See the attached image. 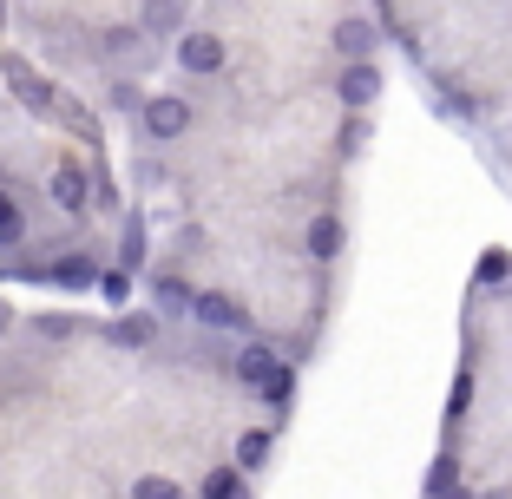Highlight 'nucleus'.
Segmentation results:
<instances>
[{"label":"nucleus","instance_id":"f257e3e1","mask_svg":"<svg viewBox=\"0 0 512 499\" xmlns=\"http://www.w3.org/2000/svg\"><path fill=\"white\" fill-rule=\"evenodd\" d=\"M191 316L204 322V329H250V309L237 303V296H224V289H204V296H191Z\"/></svg>","mask_w":512,"mask_h":499},{"label":"nucleus","instance_id":"f03ea898","mask_svg":"<svg viewBox=\"0 0 512 499\" xmlns=\"http://www.w3.org/2000/svg\"><path fill=\"white\" fill-rule=\"evenodd\" d=\"M184 125H191V106H184L178 92H158V99H145V132L158 138V145L184 138Z\"/></svg>","mask_w":512,"mask_h":499},{"label":"nucleus","instance_id":"7ed1b4c3","mask_svg":"<svg viewBox=\"0 0 512 499\" xmlns=\"http://www.w3.org/2000/svg\"><path fill=\"white\" fill-rule=\"evenodd\" d=\"M178 66L184 73H217V66H224V40H217V33H184L178 40Z\"/></svg>","mask_w":512,"mask_h":499},{"label":"nucleus","instance_id":"20e7f679","mask_svg":"<svg viewBox=\"0 0 512 499\" xmlns=\"http://www.w3.org/2000/svg\"><path fill=\"white\" fill-rule=\"evenodd\" d=\"M53 204H60V211H86V204H92V184H86V171H79V165L53 171Z\"/></svg>","mask_w":512,"mask_h":499},{"label":"nucleus","instance_id":"39448f33","mask_svg":"<svg viewBox=\"0 0 512 499\" xmlns=\"http://www.w3.org/2000/svg\"><path fill=\"white\" fill-rule=\"evenodd\" d=\"M375 92H381V73H375L368 60H355V66L342 73V99H348V106H368Z\"/></svg>","mask_w":512,"mask_h":499},{"label":"nucleus","instance_id":"423d86ee","mask_svg":"<svg viewBox=\"0 0 512 499\" xmlns=\"http://www.w3.org/2000/svg\"><path fill=\"white\" fill-rule=\"evenodd\" d=\"M276 375V348H263V342H250L237 355V381H250V388H263V381Z\"/></svg>","mask_w":512,"mask_h":499},{"label":"nucleus","instance_id":"0eeeda50","mask_svg":"<svg viewBox=\"0 0 512 499\" xmlns=\"http://www.w3.org/2000/svg\"><path fill=\"white\" fill-rule=\"evenodd\" d=\"M335 53L368 60V53H375V27H368V20H342V27H335Z\"/></svg>","mask_w":512,"mask_h":499},{"label":"nucleus","instance_id":"6e6552de","mask_svg":"<svg viewBox=\"0 0 512 499\" xmlns=\"http://www.w3.org/2000/svg\"><path fill=\"white\" fill-rule=\"evenodd\" d=\"M335 250H342V224H335V217H316V224H309V257H335Z\"/></svg>","mask_w":512,"mask_h":499},{"label":"nucleus","instance_id":"1a4fd4ad","mask_svg":"<svg viewBox=\"0 0 512 499\" xmlns=\"http://www.w3.org/2000/svg\"><path fill=\"white\" fill-rule=\"evenodd\" d=\"M92 276H99V270H92L86 257H60V263H53V283H60V289H86Z\"/></svg>","mask_w":512,"mask_h":499},{"label":"nucleus","instance_id":"9d476101","mask_svg":"<svg viewBox=\"0 0 512 499\" xmlns=\"http://www.w3.org/2000/svg\"><path fill=\"white\" fill-rule=\"evenodd\" d=\"M158 309H165V316H184V309H191V289H184L178 276H158Z\"/></svg>","mask_w":512,"mask_h":499},{"label":"nucleus","instance_id":"9b49d317","mask_svg":"<svg viewBox=\"0 0 512 499\" xmlns=\"http://www.w3.org/2000/svg\"><path fill=\"white\" fill-rule=\"evenodd\" d=\"M20 230H27V224H20V204L0 191V250H7V243H20Z\"/></svg>","mask_w":512,"mask_h":499},{"label":"nucleus","instance_id":"f8f14e48","mask_svg":"<svg viewBox=\"0 0 512 499\" xmlns=\"http://www.w3.org/2000/svg\"><path fill=\"white\" fill-rule=\"evenodd\" d=\"M204 499H243V486H237V467H217L211 480H204Z\"/></svg>","mask_w":512,"mask_h":499},{"label":"nucleus","instance_id":"ddd939ff","mask_svg":"<svg viewBox=\"0 0 512 499\" xmlns=\"http://www.w3.org/2000/svg\"><path fill=\"white\" fill-rule=\"evenodd\" d=\"M289 394H296V375H289V368H283V362H276V375H270V381H263V401H270V408H283Z\"/></svg>","mask_w":512,"mask_h":499},{"label":"nucleus","instance_id":"4468645a","mask_svg":"<svg viewBox=\"0 0 512 499\" xmlns=\"http://www.w3.org/2000/svg\"><path fill=\"white\" fill-rule=\"evenodd\" d=\"M132 499H184V486H171V480H158V473H145V480L132 486Z\"/></svg>","mask_w":512,"mask_h":499},{"label":"nucleus","instance_id":"2eb2a0df","mask_svg":"<svg viewBox=\"0 0 512 499\" xmlns=\"http://www.w3.org/2000/svg\"><path fill=\"white\" fill-rule=\"evenodd\" d=\"M92 283H99V296H106V303H125V296H132L125 270H106V276H92Z\"/></svg>","mask_w":512,"mask_h":499},{"label":"nucleus","instance_id":"dca6fc26","mask_svg":"<svg viewBox=\"0 0 512 499\" xmlns=\"http://www.w3.org/2000/svg\"><path fill=\"white\" fill-rule=\"evenodd\" d=\"M119 257H125V270L145 263V230H138V224H125V250H119Z\"/></svg>","mask_w":512,"mask_h":499},{"label":"nucleus","instance_id":"f3484780","mask_svg":"<svg viewBox=\"0 0 512 499\" xmlns=\"http://www.w3.org/2000/svg\"><path fill=\"white\" fill-rule=\"evenodd\" d=\"M243 467H263V454H270V434H243Z\"/></svg>","mask_w":512,"mask_h":499},{"label":"nucleus","instance_id":"a211bd4d","mask_svg":"<svg viewBox=\"0 0 512 499\" xmlns=\"http://www.w3.org/2000/svg\"><path fill=\"white\" fill-rule=\"evenodd\" d=\"M112 335H119L125 348H138V342H151V322H145V316H132V322H119Z\"/></svg>","mask_w":512,"mask_h":499},{"label":"nucleus","instance_id":"6ab92c4d","mask_svg":"<svg viewBox=\"0 0 512 499\" xmlns=\"http://www.w3.org/2000/svg\"><path fill=\"white\" fill-rule=\"evenodd\" d=\"M145 20H151V27H171V20H178V7H171V0H151Z\"/></svg>","mask_w":512,"mask_h":499},{"label":"nucleus","instance_id":"aec40b11","mask_svg":"<svg viewBox=\"0 0 512 499\" xmlns=\"http://www.w3.org/2000/svg\"><path fill=\"white\" fill-rule=\"evenodd\" d=\"M440 499H473V493H460V486H440Z\"/></svg>","mask_w":512,"mask_h":499},{"label":"nucleus","instance_id":"412c9836","mask_svg":"<svg viewBox=\"0 0 512 499\" xmlns=\"http://www.w3.org/2000/svg\"><path fill=\"white\" fill-rule=\"evenodd\" d=\"M7 322H14V309H7V303H0V335H7Z\"/></svg>","mask_w":512,"mask_h":499},{"label":"nucleus","instance_id":"4be33fe9","mask_svg":"<svg viewBox=\"0 0 512 499\" xmlns=\"http://www.w3.org/2000/svg\"><path fill=\"white\" fill-rule=\"evenodd\" d=\"M486 499H512V493H506V486H499V493H486Z\"/></svg>","mask_w":512,"mask_h":499}]
</instances>
